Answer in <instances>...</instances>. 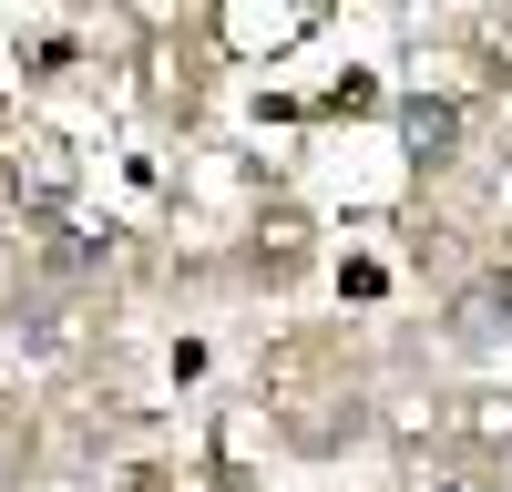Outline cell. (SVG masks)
I'll return each instance as SVG.
<instances>
[{"mask_svg":"<svg viewBox=\"0 0 512 492\" xmlns=\"http://www.w3.org/2000/svg\"><path fill=\"white\" fill-rule=\"evenodd\" d=\"M431 492H492V482H431Z\"/></svg>","mask_w":512,"mask_h":492,"instance_id":"cell-2","label":"cell"},{"mask_svg":"<svg viewBox=\"0 0 512 492\" xmlns=\"http://www.w3.org/2000/svg\"><path fill=\"white\" fill-rule=\"evenodd\" d=\"M400 134L410 154H451V103H400Z\"/></svg>","mask_w":512,"mask_h":492,"instance_id":"cell-1","label":"cell"}]
</instances>
